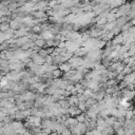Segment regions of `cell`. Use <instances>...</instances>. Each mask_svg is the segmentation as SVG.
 <instances>
[{"label":"cell","mask_w":135,"mask_h":135,"mask_svg":"<svg viewBox=\"0 0 135 135\" xmlns=\"http://www.w3.org/2000/svg\"><path fill=\"white\" fill-rule=\"evenodd\" d=\"M35 44H36V45H38V46H42V45L44 44V41H43V40H41V39H38V40H36V41H35Z\"/></svg>","instance_id":"cell-1"},{"label":"cell","mask_w":135,"mask_h":135,"mask_svg":"<svg viewBox=\"0 0 135 135\" xmlns=\"http://www.w3.org/2000/svg\"><path fill=\"white\" fill-rule=\"evenodd\" d=\"M42 37L43 38H51L52 37V34H51V32H44L43 35H42Z\"/></svg>","instance_id":"cell-2"},{"label":"cell","mask_w":135,"mask_h":135,"mask_svg":"<svg viewBox=\"0 0 135 135\" xmlns=\"http://www.w3.org/2000/svg\"><path fill=\"white\" fill-rule=\"evenodd\" d=\"M60 69H61L62 71H69V70H70V65H69V64H62Z\"/></svg>","instance_id":"cell-3"},{"label":"cell","mask_w":135,"mask_h":135,"mask_svg":"<svg viewBox=\"0 0 135 135\" xmlns=\"http://www.w3.org/2000/svg\"><path fill=\"white\" fill-rule=\"evenodd\" d=\"M8 27V25L6 24V23H3V24H1V26H0V28L2 30V31H4V30H6Z\"/></svg>","instance_id":"cell-4"},{"label":"cell","mask_w":135,"mask_h":135,"mask_svg":"<svg viewBox=\"0 0 135 135\" xmlns=\"http://www.w3.org/2000/svg\"><path fill=\"white\" fill-rule=\"evenodd\" d=\"M53 74H54L55 76H58V75L60 74V71H58V70H55V71L53 72Z\"/></svg>","instance_id":"cell-5"}]
</instances>
